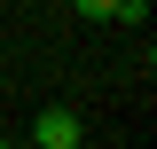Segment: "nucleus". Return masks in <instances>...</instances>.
Masks as SVG:
<instances>
[{
  "label": "nucleus",
  "mask_w": 157,
  "mask_h": 149,
  "mask_svg": "<svg viewBox=\"0 0 157 149\" xmlns=\"http://www.w3.org/2000/svg\"><path fill=\"white\" fill-rule=\"evenodd\" d=\"M32 149H78V110L71 102H47L32 118Z\"/></svg>",
  "instance_id": "f257e3e1"
},
{
  "label": "nucleus",
  "mask_w": 157,
  "mask_h": 149,
  "mask_svg": "<svg viewBox=\"0 0 157 149\" xmlns=\"http://www.w3.org/2000/svg\"><path fill=\"white\" fill-rule=\"evenodd\" d=\"M110 24H134V32H141V24H149V0H118V16Z\"/></svg>",
  "instance_id": "f03ea898"
},
{
  "label": "nucleus",
  "mask_w": 157,
  "mask_h": 149,
  "mask_svg": "<svg viewBox=\"0 0 157 149\" xmlns=\"http://www.w3.org/2000/svg\"><path fill=\"white\" fill-rule=\"evenodd\" d=\"M78 16H86V24H110V16H118V0H78Z\"/></svg>",
  "instance_id": "7ed1b4c3"
},
{
  "label": "nucleus",
  "mask_w": 157,
  "mask_h": 149,
  "mask_svg": "<svg viewBox=\"0 0 157 149\" xmlns=\"http://www.w3.org/2000/svg\"><path fill=\"white\" fill-rule=\"evenodd\" d=\"M0 149H8V141H0Z\"/></svg>",
  "instance_id": "20e7f679"
}]
</instances>
